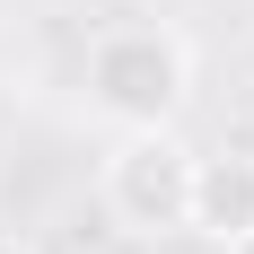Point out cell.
I'll use <instances>...</instances> for the list:
<instances>
[{"label": "cell", "instance_id": "obj_1", "mask_svg": "<svg viewBox=\"0 0 254 254\" xmlns=\"http://www.w3.org/2000/svg\"><path fill=\"white\" fill-rule=\"evenodd\" d=\"M193 97V44L167 18H123L88 44V105L114 131H167Z\"/></svg>", "mask_w": 254, "mask_h": 254}, {"label": "cell", "instance_id": "obj_2", "mask_svg": "<svg viewBox=\"0 0 254 254\" xmlns=\"http://www.w3.org/2000/svg\"><path fill=\"white\" fill-rule=\"evenodd\" d=\"M193 158L176 123L167 131H123L114 158H105V210L123 237H184V210H193Z\"/></svg>", "mask_w": 254, "mask_h": 254}, {"label": "cell", "instance_id": "obj_3", "mask_svg": "<svg viewBox=\"0 0 254 254\" xmlns=\"http://www.w3.org/2000/svg\"><path fill=\"white\" fill-rule=\"evenodd\" d=\"M246 228H254V158H246V149H202V158H193V210H184V237L237 246Z\"/></svg>", "mask_w": 254, "mask_h": 254}, {"label": "cell", "instance_id": "obj_4", "mask_svg": "<svg viewBox=\"0 0 254 254\" xmlns=\"http://www.w3.org/2000/svg\"><path fill=\"white\" fill-rule=\"evenodd\" d=\"M0 254H35V246H26V237H0Z\"/></svg>", "mask_w": 254, "mask_h": 254}, {"label": "cell", "instance_id": "obj_5", "mask_svg": "<svg viewBox=\"0 0 254 254\" xmlns=\"http://www.w3.org/2000/svg\"><path fill=\"white\" fill-rule=\"evenodd\" d=\"M219 254H254V228H246V237H237V246H219Z\"/></svg>", "mask_w": 254, "mask_h": 254}]
</instances>
